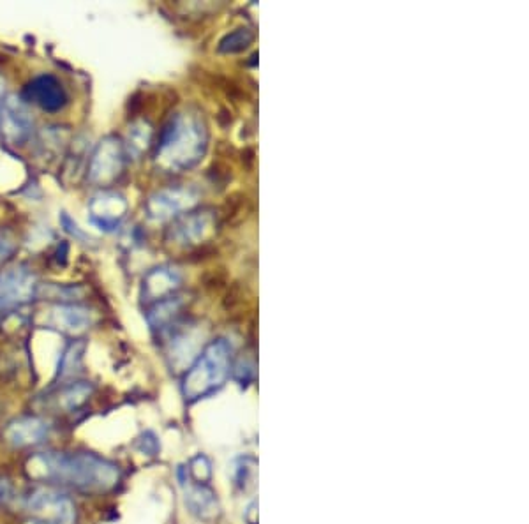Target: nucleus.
<instances>
[{"label":"nucleus","mask_w":529,"mask_h":524,"mask_svg":"<svg viewBox=\"0 0 529 524\" xmlns=\"http://www.w3.org/2000/svg\"><path fill=\"white\" fill-rule=\"evenodd\" d=\"M83 348H85L83 343H73L66 348V352L60 357L59 375H71L76 371V367L82 362Z\"/></svg>","instance_id":"obj_14"},{"label":"nucleus","mask_w":529,"mask_h":524,"mask_svg":"<svg viewBox=\"0 0 529 524\" xmlns=\"http://www.w3.org/2000/svg\"><path fill=\"white\" fill-rule=\"evenodd\" d=\"M27 472L34 479L73 487L76 491L101 495L119 484V466L96 454L43 452L30 457Z\"/></svg>","instance_id":"obj_1"},{"label":"nucleus","mask_w":529,"mask_h":524,"mask_svg":"<svg viewBox=\"0 0 529 524\" xmlns=\"http://www.w3.org/2000/svg\"><path fill=\"white\" fill-rule=\"evenodd\" d=\"M256 509H258V503H251L249 505V509L246 512L247 524H258V517H253L256 516Z\"/></svg>","instance_id":"obj_17"},{"label":"nucleus","mask_w":529,"mask_h":524,"mask_svg":"<svg viewBox=\"0 0 529 524\" xmlns=\"http://www.w3.org/2000/svg\"><path fill=\"white\" fill-rule=\"evenodd\" d=\"M6 80L0 76V108H2V103H4V99H6Z\"/></svg>","instance_id":"obj_18"},{"label":"nucleus","mask_w":529,"mask_h":524,"mask_svg":"<svg viewBox=\"0 0 529 524\" xmlns=\"http://www.w3.org/2000/svg\"><path fill=\"white\" fill-rule=\"evenodd\" d=\"M94 323V313L80 304H55L48 309L46 325L69 336H78Z\"/></svg>","instance_id":"obj_7"},{"label":"nucleus","mask_w":529,"mask_h":524,"mask_svg":"<svg viewBox=\"0 0 529 524\" xmlns=\"http://www.w3.org/2000/svg\"><path fill=\"white\" fill-rule=\"evenodd\" d=\"M127 203L119 193L113 191H99L90 198L89 219L99 230L110 232L119 226L126 214Z\"/></svg>","instance_id":"obj_8"},{"label":"nucleus","mask_w":529,"mask_h":524,"mask_svg":"<svg viewBox=\"0 0 529 524\" xmlns=\"http://www.w3.org/2000/svg\"><path fill=\"white\" fill-rule=\"evenodd\" d=\"M226 373H228L226 346L223 343L209 346L207 352L203 353L202 359L198 360L187 373L184 380V396L187 399H198L209 394L223 383Z\"/></svg>","instance_id":"obj_2"},{"label":"nucleus","mask_w":529,"mask_h":524,"mask_svg":"<svg viewBox=\"0 0 529 524\" xmlns=\"http://www.w3.org/2000/svg\"><path fill=\"white\" fill-rule=\"evenodd\" d=\"M136 447L142 450L143 454H149V456H156L157 450H159V442H157L156 435L154 433H145V435L138 440Z\"/></svg>","instance_id":"obj_16"},{"label":"nucleus","mask_w":529,"mask_h":524,"mask_svg":"<svg viewBox=\"0 0 529 524\" xmlns=\"http://www.w3.org/2000/svg\"><path fill=\"white\" fill-rule=\"evenodd\" d=\"M4 440L18 447V449H25V447H34L39 443L45 442L48 435H50V424L41 417H18L8 422V426L4 427L2 431Z\"/></svg>","instance_id":"obj_10"},{"label":"nucleus","mask_w":529,"mask_h":524,"mask_svg":"<svg viewBox=\"0 0 529 524\" xmlns=\"http://www.w3.org/2000/svg\"><path fill=\"white\" fill-rule=\"evenodd\" d=\"M36 292L38 279L27 265H15L0 272V311L27 304Z\"/></svg>","instance_id":"obj_5"},{"label":"nucleus","mask_w":529,"mask_h":524,"mask_svg":"<svg viewBox=\"0 0 529 524\" xmlns=\"http://www.w3.org/2000/svg\"><path fill=\"white\" fill-rule=\"evenodd\" d=\"M0 131L11 145H25L34 135V119L25 99L9 94L0 108Z\"/></svg>","instance_id":"obj_6"},{"label":"nucleus","mask_w":529,"mask_h":524,"mask_svg":"<svg viewBox=\"0 0 529 524\" xmlns=\"http://www.w3.org/2000/svg\"><path fill=\"white\" fill-rule=\"evenodd\" d=\"M254 468H256V459L254 457H239L233 463V484L244 489L253 486Z\"/></svg>","instance_id":"obj_13"},{"label":"nucleus","mask_w":529,"mask_h":524,"mask_svg":"<svg viewBox=\"0 0 529 524\" xmlns=\"http://www.w3.org/2000/svg\"><path fill=\"white\" fill-rule=\"evenodd\" d=\"M124 170V147L117 136H106L90 156L89 180L96 186H110Z\"/></svg>","instance_id":"obj_4"},{"label":"nucleus","mask_w":529,"mask_h":524,"mask_svg":"<svg viewBox=\"0 0 529 524\" xmlns=\"http://www.w3.org/2000/svg\"><path fill=\"white\" fill-rule=\"evenodd\" d=\"M189 475L193 477L196 484H207L212 479V463L207 456L198 454L189 461V468H187Z\"/></svg>","instance_id":"obj_15"},{"label":"nucleus","mask_w":529,"mask_h":524,"mask_svg":"<svg viewBox=\"0 0 529 524\" xmlns=\"http://www.w3.org/2000/svg\"><path fill=\"white\" fill-rule=\"evenodd\" d=\"M23 99L27 103L39 106L45 112H59L68 103V94L62 87L60 80L52 75L36 76L32 82L25 87Z\"/></svg>","instance_id":"obj_9"},{"label":"nucleus","mask_w":529,"mask_h":524,"mask_svg":"<svg viewBox=\"0 0 529 524\" xmlns=\"http://www.w3.org/2000/svg\"><path fill=\"white\" fill-rule=\"evenodd\" d=\"M186 505L193 516L202 521H212L219 516L216 493L207 484H194L186 489Z\"/></svg>","instance_id":"obj_11"},{"label":"nucleus","mask_w":529,"mask_h":524,"mask_svg":"<svg viewBox=\"0 0 529 524\" xmlns=\"http://www.w3.org/2000/svg\"><path fill=\"white\" fill-rule=\"evenodd\" d=\"M92 394H94V385L92 383L71 382L59 390V394L55 396V405L62 412H76L78 408H82L89 401Z\"/></svg>","instance_id":"obj_12"},{"label":"nucleus","mask_w":529,"mask_h":524,"mask_svg":"<svg viewBox=\"0 0 529 524\" xmlns=\"http://www.w3.org/2000/svg\"><path fill=\"white\" fill-rule=\"evenodd\" d=\"M29 524H75L76 507L71 498L55 487H38L27 498Z\"/></svg>","instance_id":"obj_3"}]
</instances>
